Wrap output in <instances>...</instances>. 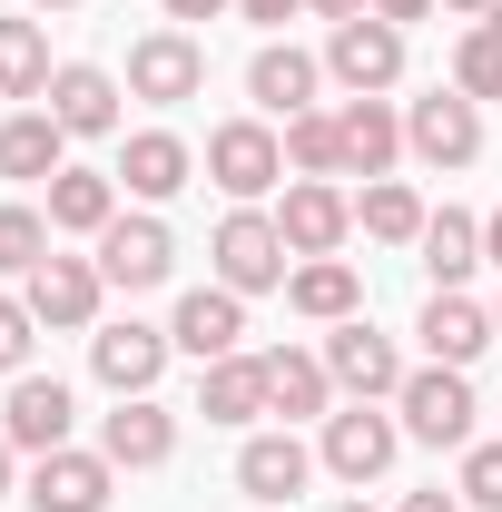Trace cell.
I'll return each instance as SVG.
<instances>
[{
    "label": "cell",
    "mask_w": 502,
    "mask_h": 512,
    "mask_svg": "<svg viewBox=\"0 0 502 512\" xmlns=\"http://www.w3.org/2000/svg\"><path fill=\"white\" fill-rule=\"evenodd\" d=\"M443 10H453V20H493L502 0H443Z\"/></svg>",
    "instance_id": "cell-43"
},
{
    "label": "cell",
    "mask_w": 502,
    "mask_h": 512,
    "mask_svg": "<svg viewBox=\"0 0 502 512\" xmlns=\"http://www.w3.org/2000/svg\"><path fill=\"white\" fill-rule=\"evenodd\" d=\"M335 512H375V503H335Z\"/></svg>",
    "instance_id": "cell-45"
},
{
    "label": "cell",
    "mask_w": 502,
    "mask_h": 512,
    "mask_svg": "<svg viewBox=\"0 0 502 512\" xmlns=\"http://www.w3.org/2000/svg\"><path fill=\"white\" fill-rule=\"evenodd\" d=\"M168 10V30H188V20H217V10H237V0H158Z\"/></svg>",
    "instance_id": "cell-37"
},
{
    "label": "cell",
    "mask_w": 502,
    "mask_h": 512,
    "mask_svg": "<svg viewBox=\"0 0 502 512\" xmlns=\"http://www.w3.org/2000/svg\"><path fill=\"white\" fill-rule=\"evenodd\" d=\"M256 365H266V414H286V424H325V414H335L325 355H306V345H266Z\"/></svg>",
    "instance_id": "cell-22"
},
{
    "label": "cell",
    "mask_w": 502,
    "mask_h": 512,
    "mask_svg": "<svg viewBox=\"0 0 502 512\" xmlns=\"http://www.w3.org/2000/svg\"><path fill=\"white\" fill-rule=\"evenodd\" d=\"M30 345H40V316L20 296H0V375H30Z\"/></svg>",
    "instance_id": "cell-35"
},
{
    "label": "cell",
    "mask_w": 502,
    "mask_h": 512,
    "mask_svg": "<svg viewBox=\"0 0 502 512\" xmlns=\"http://www.w3.org/2000/svg\"><path fill=\"white\" fill-rule=\"evenodd\" d=\"M99 276H109L119 296L168 286V276H178V237H168V217H158V207H119L109 237H99Z\"/></svg>",
    "instance_id": "cell-9"
},
{
    "label": "cell",
    "mask_w": 502,
    "mask_h": 512,
    "mask_svg": "<svg viewBox=\"0 0 502 512\" xmlns=\"http://www.w3.org/2000/svg\"><path fill=\"white\" fill-rule=\"evenodd\" d=\"M493 30H502V10H493Z\"/></svg>",
    "instance_id": "cell-47"
},
{
    "label": "cell",
    "mask_w": 502,
    "mask_h": 512,
    "mask_svg": "<svg viewBox=\"0 0 502 512\" xmlns=\"http://www.w3.org/2000/svg\"><path fill=\"white\" fill-rule=\"evenodd\" d=\"M286 306H296L306 325H345V316H365V276H355L345 256H296Z\"/></svg>",
    "instance_id": "cell-26"
},
{
    "label": "cell",
    "mask_w": 502,
    "mask_h": 512,
    "mask_svg": "<svg viewBox=\"0 0 502 512\" xmlns=\"http://www.w3.org/2000/svg\"><path fill=\"white\" fill-rule=\"evenodd\" d=\"M473 512H502V444H463V483H453Z\"/></svg>",
    "instance_id": "cell-34"
},
{
    "label": "cell",
    "mask_w": 502,
    "mask_h": 512,
    "mask_svg": "<svg viewBox=\"0 0 502 512\" xmlns=\"http://www.w3.org/2000/svg\"><path fill=\"white\" fill-rule=\"evenodd\" d=\"M0 99H50V30L0 20Z\"/></svg>",
    "instance_id": "cell-30"
},
{
    "label": "cell",
    "mask_w": 502,
    "mask_h": 512,
    "mask_svg": "<svg viewBox=\"0 0 502 512\" xmlns=\"http://www.w3.org/2000/svg\"><path fill=\"white\" fill-rule=\"evenodd\" d=\"M315 473H325V463H315V444L296 434V424H276V434H247V444H237V493H247V503H306Z\"/></svg>",
    "instance_id": "cell-13"
},
{
    "label": "cell",
    "mask_w": 502,
    "mask_h": 512,
    "mask_svg": "<svg viewBox=\"0 0 502 512\" xmlns=\"http://www.w3.org/2000/svg\"><path fill=\"white\" fill-rule=\"evenodd\" d=\"M365 10H375V20H394V30H414L424 10H443V0H365Z\"/></svg>",
    "instance_id": "cell-38"
},
{
    "label": "cell",
    "mask_w": 502,
    "mask_h": 512,
    "mask_svg": "<svg viewBox=\"0 0 502 512\" xmlns=\"http://www.w3.org/2000/svg\"><path fill=\"white\" fill-rule=\"evenodd\" d=\"M306 0H237V20H256V30H276V20H296Z\"/></svg>",
    "instance_id": "cell-36"
},
{
    "label": "cell",
    "mask_w": 502,
    "mask_h": 512,
    "mask_svg": "<svg viewBox=\"0 0 502 512\" xmlns=\"http://www.w3.org/2000/svg\"><path fill=\"white\" fill-rule=\"evenodd\" d=\"M315 20H325V30H335V20H355V10H365V0H306Z\"/></svg>",
    "instance_id": "cell-41"
},
{
    "label": "cell",
    "mask_w": 502,
    "mask_h": 512,
    "mask_svg": "<svg viewBox=\"0 0 502 512\" xmlns=\"http://www.w3.org/2000/svg\"><path fill=\"white\" fill-rule=\"evenodd\" d=\"M99 453H109L119 473H158V463L178 453V414H168L158 394H119V414H99Z\"/></svg>",
    "instance_id": "cell-19"
},
{
    "label": "cell",
    "mask_w": 502,
    "mask_h": 512,
    "mask_svg": "<svg viewBox=\"0 0 502 512\" xmlns=\"http://www.w3.org/2000/svg\"><path fill=\"white\" fill-rule=\"evenodd\" d=\"M168 325H138V316H119V325H99L89 335V375L109 384V394H158V375H168Z\"/></svg>",
    "instance_id": "cell-15"
},
{
    "label": "cell",
    "mask_w": 502,
    "mask_h": 512,
    "mask_svg": "<svg viewBox=\"0 0 502 512\" xmlns=\"http://www.w3.org/2000/svg\"><path fill=\"white\" fill-rule=\"evenodd\" d=\"M453 89H463V99H502V30L493 20H463V40H453Z\"/></svg>",
    "instance_id": "cell-33"
},
{
    "label": "cell",
    "mask_w": 502,
    "mask_h": 512,
    "mask_svg": "<svg viewBox=\"0 0 502 512\" xmlns=\"http://www.w3.org/2000/svg\"><path fill=\"white\" fill-rule=\"evenodd\" d=\"M335 128H345V178H394V158H404V109L394 99H345Z\"/></svg>",
    "instance_id": "cell-24"
},
{
    "label": "cell",
    "mask_w": 502,
    "mask_h": 512,
    "mask_svg": "<svg viewBox=\"0 0 502 512\" xmlns=\"http://www.w3.org/2000/svg\"><path fill=\"white\" fill-rule=\"evenodd\" d=\"M325 79H335L345 99H384V89L404 79V30L375 20V10L335 20V30H325Z\"/></svg>",
    "instance_id": "cell-6"
},
{
    "label": "cell",
    "mask_w": 502,
    "mask_h": 512,
    "mask_svg": "<svg viewBox=\"0 0 502 512\" xmlns=\"http://www.w3.org/2000/svg\"><path fill=\"white\" fill-rule=\"evenodd\" d=\"M10 493H20V444L0 434V503H10Z\"/></svg>",
    "instance_id": "cell-40"
},
{
    "label": "cell",
    "mask_w": 502,
    "mask_h": 512,
    "mask_svg": "<svg viewBox=\"0 0 502 512\" xmlns=\"http://www.w3.org/2000/svg\"><path fill=\"white\" fill-rule=\"evenodd\" d=\"M493 335H502V306H493Z\"/></svg>",
    "instance_id": "cell-46"
},
{
    "label": "cell",
    "mask_w": 502,
    "mask_h": 512,
    "mask_svg": "<svg viewBox=\"0 0 502 512\" xmlns=\"http://www.w3.org/2000/svg\"><path fill=\"white\" fill-rule=\"evenodd\" d=\"M128 99H148V109L207 99V40H197V30H148V40H128Z\"/></svg>",
    "instance_id": "cell-7"
},
{
    "label": "cell",
    "mask_w": 502,
    "mask_h": 512,
    "mask_svg": "<svg viewBox=\"0 0 502 512\" xmlns=\"http://www.w3.org/2000/svg\"><path fill=\"white\" fill-rule=\"evenodd\" d=\"M197 414L227 424V434H256V414H266V365H256V355H217V365H197Z\"/></svg>",
    "instance_id": "cell-25"
},
{
    "label": "cell",
    "mask_w": 502,
    "mask_h": 512,
    "mask_svg": "<svg viewBox=\"0 0 502 512\" xmlns=\"http://www.w3.org/2000/svg\"><path fill=\"white\" fill-rule=\"evenodd\" d=\"M168 345L197 355V365L247 355V296H237V286H188V296H178V316H168Z\"/></svg>",
    "instance_id": "cell-17"
},
{
    "label": "cell",
    "mask_w": 502,
    "mask_h": 512,
    "mask_svg": "<svg viewBox=\"0 0 502 512\" xmlns=\"http://www.w3.org/2000/svg\"><path fill=\"white\" fill-rule=\"evenodd\" d=\"M109 217H119V178H109V168H79V158H69L60 178H50V227L99 247V237H109Z\"/></svg>",
    "instance_id": "cell-27"
},
{
    "label": "cell",
    "mask_w": 502,
    "mask_h": 512,
    "mask_svg": "<svg viewBox=\"0 0 502 512\" xmlns=\"http://www.w3.org/2000/svg\"><path fill=\"white\" fill-rule=\"evenodd\" d=\"M325 375H335L345 404H394L414 365L394 355V335H375L365 316H345V325H325Z\"/></svg>",
    "instance_id": "cell-8"
},
{
    "label": "cell",
    "mask_w": 502,
    "mask_h": 512,
    "mask_svg": "<svg viewBox=\"0 0 502 512\" xmlns=\"http://www.w3.org/2000/svg\"><path fill=\"white\" fill-rule=\"evenodd\" d=\"M404 158H424V168H473V158H483V99L424 89V99L404 109Z\"/></svg>",
    "instance_id": "cell-11"
},
{
    "label": "cell",
    "mask_w": 502,
    "mask_h": 512,
    "mask_svg": "<svg viewBox=\"0 0 502 512\" xmlns=\"http://www.w3.org/2000/svg\"><path fill=\"white\" fill-rule=\"evenodd\" d=\"M20 306L40 316V335H99V306H109V276H99V256H40L30 276H20Z\"/></svg>",
    "instance_id": "cell-5"
},
{
    "label": "cell",
    "mask_w": 502,
    "mask_h": 512,
    "mask_svg": "<svg viewBox=\"0 0 502 512\" xmlns=\"http://www.w3.org/2000/svg\"><path fill=\"white\" fill-rule=\"evenodd\" d=\"M483 266H502V207L483 217Z\"/></svg>",
    "instance_id": "cell-42"
},
{
    "label": "cell",
    "mask_w": 502,
    "mask_h": 512,
    "mask_svg": "<svg viewBox=\"0 0 502 512\" xmlns=\"http://www.w3.org/2000/svg\"><path fill=\"white\" fill-rule=\"evenodd\" d=\"M60 168H69V128L50 109H10L0 119V178L10 188H50Z\"/></svg>",
    "instance_id": "cell-23"
},
{
    "label": "cell",
    "mask_w": 502,
    "mask_h": 512,
    "mask_svg": "<svg viewBox=\"0 0 502 512\" xmlns=\"http://www.w3.org/2000/svg\"><path fill=\"white\" fill-rule=\"evenodd\" d=\"M197 168H207V188H227V207H266L286 188V128L276 119H217Z\"/></svg>",
    "instance_id": "cell-1"
},
{
    "label": "cell",
    "mask_w": 502,
    "mask_h": 512,
    "mask_svg": "<svg viewBox=\"0 0 502 512\" xmlns=\"http://www.w3.org/2000/svg\"><path fill=\"white\" fill-rule=\"evenodd\" d=\"M394 414H404V444H434V453L483 444V434H473L483 404H473V375H463V365H414L404 394H394Z\"/></svg>",
    "instance_id": "cell-3"
},
{
    "label": "cell",
    "mask_w": 502,
    "mask_h": 512,
    "mask_svg": "<svg viewBox=\"0 0 502 512\" xmlns=\"http://www.w3.org/2000/svg\"><path fill=\"white\" fill-rule=\"evenodd\" d=\"M286 168L296 178H345V128H335V109H296L286 119Z\"/></svg>",
    "instance_id": "cell-31"
},
{
    "label": "cell",
    "mask_w": 502,
    "mask_h": 512,
    "mask_svg": "<svg viewBox=\"0 0 502 512\" xmlns=\"http://www.w3.org/2000/svg\"><path fill=\"white\" fill-rule=\"evenodd\" d=\"M128 79L119 69H99V60H60L50 69V99H40V109H50V119L69 128V138H128Z\"/></svg>",
    "instance_id": "cell-12"
},
{
    "label": "cell",
    "mask_w": 502,
    "mask_h": 512,
    "mask_svg": "<svg viewBox=\"0 0 502 512\" xmlns=\"http://www.w3.org/2000/svg\"><path fill=\"white\" fill-rule=\"evenodd\" d=\"M315 89H325V50L266 40V50L247 60V99H256V119H296V109H315Z\"/></svg>",
    "instance_id": "cell-21"
},
{
    "label": "cell",
    "mask_w": 502,
    "mask_h": 512,
    "mask_svg": "<svg viewBox=\"0 0 502 512\" xmlns=\"http://www.w3.org/2000/svg\"><path fill=\"white\" fill-rule=\"evenodd\" d=\"M424 217H434V207L404 188V178H365V197H355V227H365L375 247H414V237H424Z\"/></svg>",
    "instance_id": "cell-29"
},
{
    "label": "cell",
    "mask_w": 502,
    "mask_h": 512,
    "mask_svg": "<svg viewBox=\"0 0 502 512\" xmlns=\"http://www.w3.org/2000/svg\"><path fill=\"white\" fill-rule=\"evenodd\" d=\"M30 10H89V0H30Z\"/></svg>",
    "instance_id": "cell-44"
},
{
    "label": "cell",
    "mask_w": 502,
    "mask_h": 512,
    "mask_svg": "<svg viewBox=\"0 0 502 512\" xmlns=\"http://www.w3.org/2000/svg\"><path fill=\"white\" fill-rule=\"evenodd\" d=\"M69 424H79V394H69L60 375H10L0 434H10V444L30 453V463H40V453H60V444H69Z\"/></svg>",
    "instance_id": "cell-18"
},
{
    "label": "cell",
    "mask_w": 502,
    "mask_h": 512,
    "mask_svg": "<svg viewBox=\"0 0 502 512\" xmlns=\"http://www.w3.org/2000/svg\"><path fill=\"white\" fill-rule=\"evenodd\" d=\"M20 503L30 512H109L119 503V463H109V453L89 444H60V453H40V463H30V473H20Z\"/></svg>",
    "instance_id": "cell-10"
},
{
    "label": "cell",
    "mask_w": 502,
    "mask_h": 512,
    "mask_svg": "<svg viewBox=\"0 0 502 512\" xmlns=\"http://www.w3.org/2000/svg\"><path fill=\"white\" fill-rule=\"evenodd\" d=\"M414 335H424V365H463V375H473L483 345H502V335H493V306H473L463 286H434L424 316H414Z\"/></svg>",
    "instance_id": "cell-20"
},
{
    "label": "cell",
    "mask_w": 502,
    "mask_h": 512,
    "mask_svg": "<svg viewBox=\"0 0 502 512\" xmlns=\"http://www.w3.org/2000/svg\"><path fill=\"white\" fill-rule=\"evenodd\" d=\"M394 453H404V414H394V404H335L325 434H315V463H325L335 483H355V493L394 473Z\"/></svg>",
    "instance_id": "cell-4"
},
{
    "label": "cell",
    "mask_w": 502,
    "mask_h": 512,
    "mask_svg": "<svg viewBox=\"0 0 502 512\" xmlns=\"http://www.w3.org/2000/svg\"><path fill=\"white\" fill-rule=\"evenodd\" d=\"M109 178H119V197H138V207H168V197L197 178V148L178 138V128H128Z\"/></svg>",
    "instance_id": "cell-14"
},
{
    "label": "cell",
    "mask_w": 502,
    "mask_h": 512,
    "mask_svg": "<svg viewBox=\"0 0 502 512\" xmlns=\"http://www.w3.org/2000/svg\"><path fill=\"white\" fill-rule=\"evenodd\" d=\"M404 512H473V503H463V493H443V483H434V493H404Z\"/></svg>",
    "instance_id": "cell-39"
},
{
    "label": "cell",
    "mask_w": 502,
    "mask_h": 512,
    "mask_svg": "<svg viewBox=\"0 0 502 512\" xmlns=\"http://www.w3.org/2000/svg\"><path fill=\"white\" fill-rule=\"evenodd\" d=\"M414 256H424V276H434V286H463V276L483 266V217L434 207V217H424V237H414Z\"/></svg>",
    "instance_id": "cell-28"
},
{
    "label": "cell",
    "mask_w": 502,
    "mask_h": 512,
    "mask_svg": "<svg viewBox=\"0 0 502 512\" xmlns=\"http://www.w3.org/2000/svg\"><path fill=\"white\" fill-rule=\"evenodd\" d=\"M60 247V227H50V207H30V197H10L0 207V276H30L40 256Z\"/></svg>",
    "instance_id": "cell-32"
},
{
    "label": "cell",
    "mask_w": 502,
    "mask_h": 512,
    "mask_svg": "<svg viewBox=\"0 0 502 512\" xmlns=\"http://www.w3.org/2000/svg\"><path fill=\"white\" fill-rule=\"evenodd\" d=\"M207 266H217V286H237V296H276V286L296 276L276 207H227L217 237H207Z\"/></svg>",
    "instance_id": "cell-2"
},
{
    "label": "cell",
    "mask_w": 502,
    "mask_h": 512,
    "mask_svg": "<svg viewBox=\"0 0 502 512\" xmlns=\"http://www.w3.org/2000/svg\"><path fill=\"white\" fill-rule=\"evenodd\" d=\"M276 227H286V256H335L345 237H355V197L335 188V178H286Z\"/></svg>",
    "instance_id": "cell-16"
}]
</instances>
